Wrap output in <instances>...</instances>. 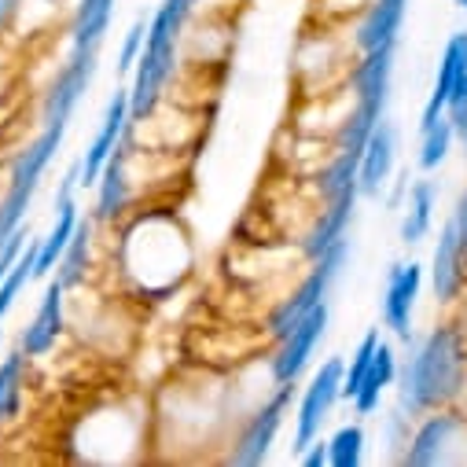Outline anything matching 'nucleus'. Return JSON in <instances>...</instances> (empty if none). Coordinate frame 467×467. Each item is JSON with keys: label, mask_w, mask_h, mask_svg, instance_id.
Wrapping results in <instances>:
<instances>
[{"label": "nucleus", "mask_w": 467, "mask_h": 467, "mask_svg": "<svg viewBox=\"0 0 467 467\" xmlns=\"http://www.w3.org/2000/svg\"><path fill=\"white\" fill-rule=\"evenodd\" d=\"M463 346L452 327H438L423 338L416 358L401 376V405L409 412H427L452 401L463 390Z\"/></svg>", "instance_id": "1"}, {"label": "nucleus", "mask_w": 467, "mask_h": 467, "mask_svg": "<svg viewBox=\"0 0 467 467\" xmlns=\"http://www.w3.org/2000/svg\"><path fill=\"white\" fill-rule=\"evenodd\" d=\"M199 0H162L155 19L148 23V41L144 52L137 59V74H133V88H130V122H144L148 114L159 107L166 81L173 74V59H177V41H181V26L192 16V8Z\"/></svg>", "instance_id": "2"}, {"label": "nucleus", "mask_w": 467, "mask_h": 467, "mask_svg": "<svg viewBox=\"0 0 467 467\" xmlns=\"http://www.w3.org/2000/svg\"><path fill=\"white\" fill-rule=\"evenodd\" d=\"M126 269L140 280L144 291L177 287L192 265V251L184 232L170 217H140L133 232H126Z\"/></svg>", "instance_id": "3"}, {"label": "nucleus", "mask_w": 467, "mask_h": 467, "mask_svg": "<svg viewBox=\"0 0 467 467\" xmlns=\"http://www.w3.org/2000/svg\"><path fill=\"white\" fill-rule=\"evenodd\" d=\"M63 137H67V122H48L41 130V137L16 159L12 181H8V195L0 199V247H5V240L23 224V217H26L30 202H34V192H37L48 162L63 148Z\"/></svg>", "instance_id": "4"}, {"label": "nucleus", "mask_w": 467, "mask_h": 467, "mask_svg": "<svg viewBox=\"0 0 467 467\" xmlns=\"http://www.w3.org/2000/svg\"><path fill=\"white\" fill-rule=\"evenodd\" d=\"M346 254H349V240L342 236L338 244H331L317 262H313V273L298 284V291L291 295V298H284L280 306H276V313L269 317V331H273V338H284L313 306H320V302H327V295H331V284L338 280V273H342V265H346Z\"/></svg>", "instance_id": "5"}, {"label": "nucleus", "mask_w": 467, "mask_h": 467, "mask_svg": "<svg viewBox=\"0 0 467 467\" xmlns=\"http://www.w3.org/2000/svg\"><path fill=\"white\" fill-rule=\"evenodd\" d=\"M342 376H346V365L338 358L324 361L320 372L309 379V387L302 390V401H298V427H295V449L306 452L309 441L320 438V423L327 420V412L335 409V401L342 398Z\"/></svg>", "instance_id": "6"}, {"label": "nucleus", "mask_w": 467, "mask_h": 467, "mask_svg": "<svg viewBox=\"0 0 467 467\" xmlns=\"http://www.w3.org/2000/svg\"><path fill=\"white\" fill-rule=\"evenodd\" d=\"M96 56L99 48H70V59L67 67L59 70V78L52 81L48 96H45V107H41V122H67L74 119V110L81 103V96L88 92L92 78H96Z\"/></svg>", "instance_id": "7"}, {"label": "nucleus", "mask_w": 467, "mask_h": 467, "mask_svg": "<svg viewBox=\"0 0 467 467\" xmlns=\"http://www.w3.org/2000/svg\"><path fill=\"white\" fill-rule=\"evenodd\" d=\"M324 327H327V302L313 306V309L280 338V349L273 354V383H298V376L306 372L317 342L324 338Z\"/></svg>", "instance_id": "8"}, {"label": "nucleus", "mask_w": 467, "mask_h": 467, "mask_svg": "<svg viewBox=\"0 0 467 467\" xmlns=\"http://www.w3.org/2000/svg\"><path fill=\"white\" fill-rule=\"evenodd\" d=\"M291 394H295V383H276L273 401H269L262 412H254L251 423L244 427L236 449H232V463H236V467H258V463L269 456V449H273V441H276V431H280V423H284V412H287Z\"/></svg>", "instance_id": "9"}, {"label": "nucleus", "mask_w": 467, "mask_h": 467, "mask_svg": "<svg viewBox=\"0 0 467 467\" xmlns=\"http://www.w3.org/2000/svg\"><path fill=\"white\" fill-rule=\"evenodd\" d=\"M126 126H130V92L119 88V92L110 96V103H107V114H103V122H99V133L92 137V144H88V151H85V159H81V184H85V188L99 181L107 159L114 155V148L122 144Z\"/></svg>", "instance_id": "10"}, {"label": "nucleus", "mask_w": 467, "mask_h": 467, "mask_svg": "<svg viewBox=\"0 0 467 467\" xmlns=\"http://www.w3.org/2000/svg\"><path fill=\"white\" fill-rule=\"evenodd\" d=\"M420 284H423V273H420L416 262L394 265L390 276H387L383 320H387V327H390L401 342L412 338V309H416V298H420Z\"/></svg>", "instance_id": "11"}, {"label": "nucleus", "mask_w": 467, "mask_h": 467, "mask_svg": "<svg viewBox=\"0 0 467 467\" xmlns=\"http://www.w3.org/2000/svg\"><path fill=\"white\" fill-rule=\"evenodd\" d=\"M463 431H467V420H460V416H452V412L431 416V420L416 431V438H412V445H409V452H405V463H412V467L449 463V460H452L449 449L456 445V438H460Z\"/></svg>", "instance_id": "12"}, {"label": "nucleus", "mask_w": 467, "mask_h": 467, "mask_svg": "<svg viewBox=\"0 0 467 467\" xmlns=\"http://www.w3.org/2000/svg\"><path fill=\"white\" fill-rule=\"evenodd\" d=\"M63 295H67V287H63L59 276H56V280L48 284V291H45V298H41L34 320L23 327L19 349H23L26 358H45L48 349L59 342V335H63Z\"/></svg>", "instance_id": "13"}, {"label": "nucleus", "mask_w": 467, "mask_h": 467, "mask_svg": "<svg viewBox=\"0 0 467 467\" xmlns=\"http://www.w3.org/2000/svg\"><path fill=\"white\" fill-rule=\"evenodd\" d=\"M401 23H405V0H372L354 34V45L361 48V56L379 48H398Z\"/></svg>", "instance_id": "14"}, {"label": "nucleus", "mask_w": 467, "mask_h": 467, "mask_svg": "<svg viewBox=\"0 0 467 467\" xmlns=\"http://www.w3.org/2000/svg\"><path fill=\"white\" fill-rule=\"evenodd\" d=\"M390 78H394V48H379V52H365V59L354 70V92H358V107H368L376 114H383L387 99H390Z\"/></svg>", "instance_id": "15"}, {"label": "nucleus", "mask_w": 467, "mask_h": 467, "mask_svg": "<svg viewBox=\"0 0 467 467\" xmlns=\"http://www.w3.org/2000/svg\"><path fill=\"white\" fill-rule=\"evenodd\" d=\"M390 170H394V126L379 119L361 151V166H358L361 195H379V188L390 181Z\"/></svg>", "instance_id": "16"}, {"label": "nucleus", "mask_w": 467, "mask_h": 467, "mask_svg": "<svg viewBox=\"0 0 467 467\" xmlns=\"http://www.w3.org/2000/svg\"><path fill=\"white\" fill-rule=\"evenodd\" d=\"M463 265H467V254H463V244H460V236H456V224L449 221V224L441 228L438 247H434V269H431V276H434V295H438L441 302H452V298H456V291H460V284H463Z\"/></svg>", "instance_id": "17"}, {"label": "nucleus", "mask_w": 467, "mask_h": 467, "mask_svg": "<svg viewBox=\"0 0 467 467\" xmlns=\"http://www.w3.org/2000/svg\"><path fill=\"white\" fill-rule=\"evenodd\" d=\"M463 59H467V34H452V41L445 45V56H441V63H438V78H434L431 99H427V107H423V122H420V130H431V126L441 119V114H445Z\"/></svg>", "instance_id": "18"}, {"label": "nucleus", "mask_w": 467, "mask_h": 467, "mask_svg": "<svg viewBox=\"0 0 467 467\" xmlns=\"http://www.w3.org/2000/svg\"><path fill=\"white\" fill-rule=\"evenodd\" d=\"M99 199H96V221H110L130 206V181H126V162H122V144L114 148L99 173Z\"/></svg>", "instance_id": "19"}, {"label": "nucleus", "mask_w": 467, "mask_h": 467, "mask_svg": "<svg viewBox=\"0 0 467 467\" xmlns=\"http://www.w3.org/2000/svg\"><path fill=\"white\" fill-rule=\"evenodd\" d=\"M394 376H398L394 349H390L387 342H379V346H376V358H372V368H368V376L361 379V387H358V394H354V405H358L361 416H368V412L379 409V398H383V390L394 383Z\"/></svg>", "instance_id": "20"}, {"label": "nucleus", "mask_w": 467, "mask_h": 467, "mask_svg": "<svg viewBox=\"0 0 467 467\" xmlns=\"http://www.w3.org/2000/svg\"><path fill=\"white\" fill-rule=\"evenodd\" d=\"M110 12H114V0H81L78 19H74V48H99L103 34L110 26Z\"/></svg>", "instance_id": "21"}, {"label": "nucleus", "mask_w": 467, "mask_h": 467, "mask_svg": "<svg viewBox=\"0 0 467 467\" xmlns=\"http://www.w3.org/2000/svg\"><path fill=\"white\" fill-rule=\"evenodd\" d=\"M88 244H92V221L85 217V221L74 224V236H70L63 258L56 262V269H59L56 276H59L63 287H78V284L85 280V269H88Z\"/></svg>", "instance_id": "22"}, {"label": "nucleus", "mask_w": 467, "mask_h": 467, "mask_svg": "<svg viewBox=\"0 0 467 467\" xmlns=\"http://www.w3.org/2000/svg\"><path fill=\"white\" fill-rule=\"evenodd\" d=\"M431 210H434V184L416 181L409 188V206H405V221H401V240L405 244H420L431 232Z\"/></svg>", "instance_id": "23"}, {"label": "nucleus", "mask_w": 467, "mask_h": 467, "mask_svg": "<svg viewBox=\"0 0 467 467\" xmlns=\"http://www.w3.org/2000/svg\"><path fill=\"white\" fill-rule=\"evenodd\" d=\"M37 247H41V240H30L26 247H23V254H19V262L12 265V273L0 280V320L8 317V309L16 306V298H19V291L26 287V280L34 276V265H37Z\"/></svg>", "instance_id": "24"}, {"label": "nucleus", "mask_w": 467, "mask_h": 467, "mask_svg": "<svg viewBox=\"0 0 467 467\" xmlns=\"http://www.w3.org/2000/svg\"><path fill=\"white\" fill-rule=\"evenodd\" d=\"M361 449H365V431L358 423L338 427L335 438L327 441V463L331 467H358L361 463Z\"/></svg>", "instance_id": "25"}, {"label": "nucleus", "mask_w": 467, "mask_h": 467, "mask_svg": "<svg viewBox=\"0 0 467 467\" xmlns=\"http://www.w3.org/2000/svg\"><path fill=\"white\" fill-rule=\"evenodd\" d=\"M376 346H379V331H368V335L358 342L354 358H349V368H346V376H342V398H349V401H354V394H358L361 379H365V376H368V368H372Z\"/></svg>", "instance_id": "26"}, {"label": "nucleus", "mask_w": 467, "mask_h": 467, "mask_svg": "<svg viewBox=\"0 0 467 467\" xmlns=\"http://www.w3.org/2000/svg\"><path fill=\"white\" fill-rule=\"evenodd\" d=\"M452 137H456V130H452V122L441 119L431 126V130H423V148H420V166L423 170H438L441 162H445V155H449V144H452Z\"/></svg>", "instance_id": "27"}, {"label": "nucleus", "mask_w": 467, "mask_h": 467, "mask_svg": "<svg viewBox=\"0 0 467 467\" xmlns=\"http://www.w3.org/2000/svg\"><path fill=\"white\" fill-rule=\"evenodd\" d=\"M144 41H148V26H144V19H137L130 26V34H126V45H122V59H119L122 70H133L137 67L140 52H144Z\"/></svg>", "instance_id": "28"}, {"label": "nucleus", "mask_w": 467, "mask_h": 467, "mask_svg": "<svg viewBox=\"0 0 467 467\" xmlns=\"http://www.w3.org/2000/svg\"><path fill=\"white\" fill-rule=\"evenodd\" d=\"M452 224H456V236H460V244H463V254H467V192H460V202H456Z\"/></svg>", "instance_id": "29"}, {"label": "nucleus", "mask_w": 467, "mask_h": 467, "mask_svg": "<svg viewBox=\"0 0 467 467\" xmlns=\"http://www.w3.org/2000/svg\"><path fill=\"white\" fill-rule=\"evenodd\" d=\"M302 463H306V467H324V463H327V441H320V438H317V441H309V445H306Z\"/></svg>", "instance_id": "30"}, {"label": "nucleus", "mask_w": 467, "mask_h": 467, "mask_svg": "<svg viewBox=\"0 0 467 467\" xmlns=\"http://www.w3.org/2000/svg\"><path fill=\"white\" fill-rule=\"evenodd\" d=\"M16 8H19V0H0V30H5V23L12 19Z\"/></svg>", "instance_id": "31"}, {"label": "nucleus", "mask_w": 467, "mask_h": 467, "mask_svg": "<svg viewBox=\"0 0 467 467\" xmlns=\"http://www.w3.org/2000/svg\"><path fill=\"white\" fill-rule=\"evenodd\" d=\"M456 5H460V8H463V12H467V0H456Z\"/></svg>", "instance_id": "32"}]
</instances>
